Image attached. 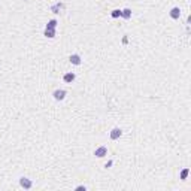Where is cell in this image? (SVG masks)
Instances as JSON below:
<instances>
[{"label": "cell", "mask_w": 191, "mask_h": 191, "mask_svg": "<svg viewBox=\"0 0 191 191\" xmlns=\"http://www.w3.org/2000/svg\"><path fill=\"white\" fill-rule=\"evenodd\" d=\"M94 155L97 157V158H103L105 155H108V148L103 145V146H99L97 149L94 151Z\"/></svg>", "instance_id": "6da1fadb"}, {"label": "cell", "mask_w": 191, "mask_h": 191, "mask_svg": "<svg viewBox=\"0 0 191 191\" xmlns=\"http://www.w3.org/2000/svg\"><path fill=\"white\" fill-rule=\"evenodd\" d=\"M20 185H21L23 188H26V190H30V188L33 187V182H32V179L23 176V178H20Z\"/></svg>", "instance_id": "7a4b0ae2"}, {"label": "cell", "mask_w": 191, "mask_h": 191, "mask_svg": "<svg viewBox=\"0 0 191 191\" xmlns=\"http://www.w3.org/2000/svg\"><path fill=\"white\" fill-rule=\"evenodd\" d=\"M121 136H123V130H121L120 127L112 129V131H111V134H109V137H111L112 140H117V139H120Z\"/></svg>", "instance_id": "3957f363"}, {"label": "cell", "mask_w": 191, "mask_h": 191, "mask_svg": "<svg viewBox=\"0 0 191 191\" xmlns=\"http://www.w3.org/2000/svg\"><path fill=\"white\" fill-rule=\"evenodd\" d=\"M66 94H67V93H66V90H55V91L52 93L54 99H55V100H58V102H60V100H64Z\"/></svg>", "instance_id": "277c9868"}, {"label": "cell", "mask_w": 191, "mask_h": 191, "mask_svg": "<svg viewBox=\"0 0 191 191\" xmlns=\"http://www.w3.org/2000/svg\"><path fill=\"white\" fill-rule=\"evenodd\" d=\"M69 61H70L72 64H75V66H79V64L82 63V58H81L79 54H72V55L69 57Z\"/></svg>", "instance_id": "5b68a950"}, {"label": "cell", "mask_w": 191, "mask_h": 191, "mask_svg": "<svg viewBox=\"0 0 191 191\" xmlns=\"http://www.w3.org/2000/svg\"><path fill=\"white\" fill-rule=\"evenodd\" d=\"M64 8V5L61 3V2H57V3H54L52 6H51V12L52 14H60V11Z\"/></svg>", "instance_id": "8992f818"}, {"label": "cell", "mask_w": 191, "mask_h": 191, "mask_svg": "<svg viewBox=\"0 0 191 191\" xmlns=\"http://www.w3.org/2000/svg\"><path fill=\"white\" fill-rule=\"evenodd\" d=\"M75 78H76V76H75L73 72H67V73L63 76V81H64L66 84H72V82L75 81Z\"/></svg>", "instance_id": "52a82bcc"}, {"label": "cell", "mask_w": 191, "mask_h": 191, "mask_svg": "<svg viewBox=\"0 0 191 191\" xmlns=\"http://www.w3.org/2000/svg\"><path fill=\"white\" fill-rule=\"evenodd\" d=\"M179 17H181V9H179V8H172V9H170V18L179 20Z\"/></svg>", "instance_id": "ba28073f"}, {"label": "cell", "mask_w": 191, "mask_h": 191, "mask_svg": "<svg viewBox=\"0 0 191 191\" xmlns=\"http://www.w3.org/2000/svg\"><path fill=\"white\" fill-rule=\"evenodd\" d=\"M57 24H58L57 20H49L45 29H46V30H55V29H57Z\"/></svg>", "instance_id": "9c48e42d"}, {"label": "cell", "mask_w": 191, "mask_h": 191, "mask_svg": "<svg viewBox=\"0 0 191 191\" xmlns=\"http://www.w3.org/2000/svg\"><path fill=\"white\" fill-rule=\"evenodd\" d=\"M121 17H123L124 20H130V18H131V11H130L129 8L123 9V11H121Z\"/></svg>", "instance_id": "30bf717a"}, {"label": "cell", "mask_w": 191, "mask_h": 191, "mask_svg": "<svg viewBox=\"0 0 191 191\" xmlns=\"http://www.w3.org/2000/svg\"><path fill=\"white\" fill-rule=\"evenodd\" d=\"M43 35H45L48 39H54V37H55V30H46V29H45V33H43Z\"/></svg>", "instance_id": "8fae6325"}, {"label": "cell", "mask_w": 191, "mask_h": 191, "mask_svg": "<svg viewBox=\"0 0 191 191\" xmlns=\"http://www.w3.org/2000/svg\"><path fill=\"white\" fill-rule=\"evenodd\" d=\"M111 17H112V18H120V17H121V11H120V9H114V11L111 12Z\"/></svg>", "instance_id": "7c38bea8"}, {"label": "cell", "mask_w": 191, "mask_h": 191, "mask_svg": "<svg viewBox=\"0 0 191 191\" xmlns=\"http://www.w3.org/2000/svg\"><path fill=\"white\" fill-rule=\"evenodd\" d=\"M188 173H190V169H184V170L181 172V179H182V181H185V179H187V176H188Z\"/></svg>", "instance_id": "4fadbf2b"}, {"label": "cell", "mask_w": 191, "mask_h": 191, "mask_svg": "<svg viewBox=\"0 0 191 191\" xmlns=\"http://www.w3.org/2000/svg\"><path fill=\"white\" fill-rule=\"evenodd\" d=\"M76 190H84V191H85L87 187H85V185H79V187H76Z\"/></svg>", "instance_id": "5bb4252c"}]
</instances>
